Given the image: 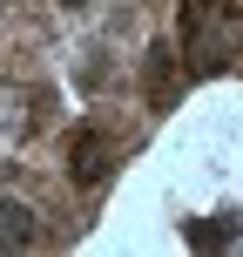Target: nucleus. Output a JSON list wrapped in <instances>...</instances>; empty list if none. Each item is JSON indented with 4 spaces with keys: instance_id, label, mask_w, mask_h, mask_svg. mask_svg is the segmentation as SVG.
<instances>
[{
    "instance_id": "6",
    "label": "nucleus",
    "mask_w": 243,
    "mask_h": 257,
    "mask_svg": "<svg viewBox=\"0 0 243 257\" xmlns=\"http://www.w3.org/2000/svg\"><path fill=\"white\" fill-rule=\"evenodd\" d=\"M61 7H88V0H61Z\"/></svg>"
},
{
    "instance_id": "3",
    "label": "nucleus",
    "mask_w": 243,
    "mask_h": 257,
    "mask_svg": "<svg viewBox=\"0 0 243 257\" xmlns=\"http://www.w3.org/2000/svg\"><path fill=\"white\" fill-rule=\"evenodd\" d=\"M182 48H169V41H155L149 54H142V88H149V108H169L176 102V88H182Z\"/></svg>"
},
{
    "instance_id": "1",
    "label": "nucleus",
    "mask_w": 243,
    "mask_h": 257,
    "mask_svg": "<svg viewBox=\"0 0 243 257\" xmlns=\"http://www.w3.org/2000/svg\"><path fill=\"white\" fill-rule=\"evenodd\" d=\"M182 54H189V75H216L236 54V21L216 0H182Z\"/></svg>"
},
{
    "instance_id": "2",
    "label": "nucleus",
    "mask_w": 243,
    "mask_h": 257,
    "mask_svg": "<svg viewBox=\"0 0 243 257\" xmlns=\"http://www.w3.org/2000/svg\"><path fill=\"white\" fill-rule=\"evenodd\" d=\"M108 169H115V136L108 128H75V142H68V176L81 183V190H102Z\"/></svg>"
},
{
    "instance_id": "4",
    "label": "nucleus",
    "mask_w": 243,
    "mask_h": 257,
    "mask_svg": "<svg viewBox=\"0 0 243 257\" xmlns=\"http://www.w3.org/2000/svg\"><path fill=\"white\" fill-rule=\"evenodd\" d=\"M34 237H41L34 210H27V203H14V196H0V250H27Z\"/></svg>"
},
{
    "instance_id": "5",
    "label": "nucleus",
    "mask_w": 243,
    "mask_h": 257,
    "mask_svg": "<svg viewBox=\"0 0 243 257\" xmlns=\"http://www.w3.org/2000/svg\"><path fill=\"white\" fill-rule=\"evenodd\" d=\"M182 244H189V250H223V244H236V217H189V223H182Z\"/></svg>"
}]
</instances>
